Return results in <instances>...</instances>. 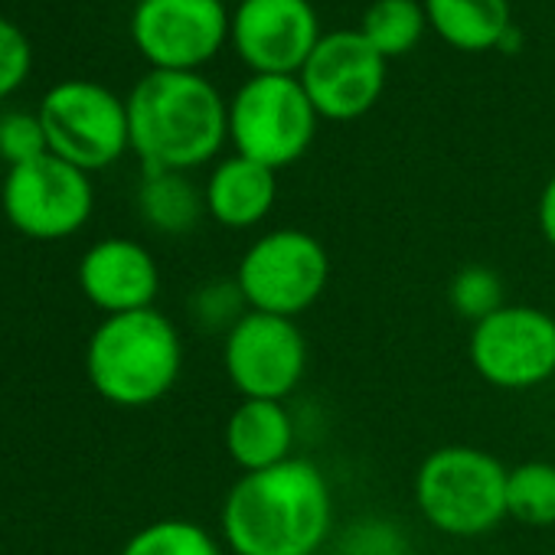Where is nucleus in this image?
<instances>
[{"instance_id":"obj_24","label":"nucleus","mask_w":555,"mask_h":555,"mask_svg":"<svg viewBox=\"0 0 555 555\" xmlns=\"http://www.w3.org/2000/svg\"><path fill=\"white\" fill-rule=\"evenodd\" d=\"M193 321L206 331H232L238 324V318L248 311L235 278H219V282H206L196 288L193 301H190Z\"/></svg>"},{"instance_id":"obj_27","label":"nucleus","mask_w":555,"mask_h":555,"mask_svg":"<svg viewBox=\"0 0 555 555\" xmlns=\"http://www.w3.org/2000/svg\"><path fill=\"white\" fill-rule=\"evenodd\" d=\"M535 219H539V232L542 238L555 248V173L548 177V183L539 193V206H535Z\"/></svg>"},{"instance_id":"obj_15","label":"nucleus","mask_w":555,"mask_h":555,"mask_svg":"<svg viewBox=\"0 0 555 555\" xmlns=\"http://www.w3.org/2000/svg\"><path fill=\"white\" fill-rule=\"evenodd\" d=\"M295 438L298 422L288 405L268 399H242L229 412L222 431L225 454L242 474H255L295 457Z\"/></svg>"},{"instance_id":"obj_12","label":"nucleus","mask_w":555,"mask_h":555,"mask_svg":"<svg viewBox=\"0 0 555 555\" xmlns=\"http://www.w3.org/2000/svg\"><path fill=\"white\" fill-rule=\"evenodd\" d=\"M311 0H238L229 40L255 76H298L321 43Z\"/></svg>"},{"instance_id":"obj_6","label":"nucleus","mask_w":555,"mask_h":555,"mask_svg":"<svg viewBox=\"0 0 555 555\" xmlns=\"http://www.w3.org/2000/svg\"><path fill=\"white\" fill-rule=\"evenodd\" d=\"M318 118L298 76H251L229 102V141L235 154L282 170L308 154Z\"/></svg>"},{"instance_id":"obj_19","label":"nucleus","mask_w":555,"mask_h":555,"mask_svg":"<svg viewBox=\"0 0 555 555\" xmlns=\"http://www.w3.org/2000/svg\"><path fill=\"white\" fill-rule=\"evenodd\" d=\"M425 4L418 0H373L363 14L360 34L383 56H405L418 47L425 34Z\"/></svg>"},{"instance_id":"obj_4","label":"nucleus","mask_w":555,"mask_h":555,"mask_svg":"<svg viewBox=\"0 0 555 555\" xmlns=\"http://www.w3.org/2000/svg\"><path fill=\"white\" fill-rule=\"evenodd\" d=\"M506 470L500 457L474 444L435 448L415 470V506L444 535H487L506 519Z\"/></svg>"},{"instance_id":"obj_18","label":"nucleus","mask_w":555,"mask_h":555,"mask_svg":"<svg viewBox=\"0 0 555 555\" xmlns=\"http://www.w3.org/2000/svg\"><path fill=\"white\" fill-rule=\"evenodd\" d=\"M141 219L160 235H186L206 216L203 190L177 170H144L138 190Z\"/></svg>"},{"instance_id":"obj_10","label":"nucleus","mask_w":555,"mask_h":555,"mask_svg":"<svg viewBox=\"0 0 555 555\" xmlns=\"http://www.w3.org/2000/svg\"><path fill=\"white\" fill-rule=\"evenodd\" d=\"M8 222L40 242H60L76 235L95 206L89 173L66 164L56 154H43L30 164L11 167L0 190Z\"/></svg>"},{"instance_id":"obj_22","label":"nucleus","mask_w":555,"mask_h":555,"mask_svg":"<svg viewBox=\"0 0 555 555\" xmlns=\"http://www.w3.org/2000/svg\"><path fill=\"white\" fill-rule=\"evenodd\" d=\"M448 305L470 327L487 321L490 314H496L506 305L500 274L487 264H464L448 285Z\"/></svg>"},{"instance_id":"obj_2","label":"nucleus","mask_w":555,"mask_h":555,"mask_svg":"<svg viewBox=\"0 0 555 555\" xmlns=\"http://www.w3.org/2000/svg\"><path fill=\"white\" fill-rule=\"evenodd\" d=\"M125 105L131 151L144 170L186 173L212 160L229 138V105L199 73L151 69Z\"/></svg>"},{"instance_id":"obj_26","label":"nucleus","mask_w":555,"mask_h":555,"mask_svg":"<svg viewBox=\"0 0 555 555\" xmlns=\"http://www.w3.org/2000/svg\"><path fill=\"white\" fill-rule=\"evenodd\" d=\"M30 63H34V53H30L24 30H17V24L0 17V99L14 95L27 82Z\"/></svg>"},{"instance_id":"obj_5","label":"nucleus","mask_w":555,"mask_h":555,"mask_svg":"<svg viewBox=\"0 0 555 555\" xmlns=\"http://www.w3.org/2000/svg\"><path fill=\"white\" fill-rule=\"evenodd\" d=\"M331 282V255L324 242L305 229H271L258 235L238 258L235 285L248 311L274 318H301Z\"/></svg>"},{"instance_id":"obj_21","label":"nucleus","mask_w":555,"mask_h":555,"mask_svg":"<svg viewBox=\"0 0 555 555\" xmlns=\"http://www.w3.org/2000/svg\"><path fill=\"white\" fill-rule=\"evenodd\" d=\"M121 555H222V542L193 519H154L141 526Z\"/></svg>"},{"instance_id":"obj_20","label":"nucleus","mask_w":555,"mask_h":555,"mask_svg":"<svg viewBox=\"0 0 555 555\" xmlns=\"http://www.w3.org/2000/svg\"><path fill=\"white\" fill-rule=\"evenodd\" d=\"M506 519L532 529L555 526V464L526 461L506 470Z\"/></svg>"},{"instance_id":"obj_3","label":"nucleus","mask_w":555,"mask_h":555,"mask_svg":"<svg viewBox=\"0 0 555 555\" xmlns=\"http://www.w3.org/2000/svg\"><path fill=\"white\" fill-rule=\"evenodd\" d=\"M183 370V340L157 308L105 318L86 347L92 389L118 409H147L170 396Z\"/></svg>"},{"instance_id":"obj_7","label":"nucleus","mask_w":555,"mask_h":555,"mask_svg":"<svg viewBox=\"0 0 555 555\" xmlns=\"http://www.w3.org/2000/svg\"><path fill=\"white\" fill-rule=\"evenodd\" d=\"M40 121L50 154L92 173L112 167L128 147V105L105 86L69 79L43 95Z\"/></svg>"},{"instance_id":"obj_14","label":"nucleus","mask_w":555,"mask_h":555,"mask_svg":"<svg viewBox=\"0 0 555 555\" xmlns=\"http://www.w3.org/2000/svg\"><path fill=\"white\" fill-rule=\"evenodd\" d=\"M79 288L89 305L112 314L147 311L160 292V268L134 238H102L79 261Z\"/></svg>"},{"instance_id":"obj_11","label":"nucleus","mask_w":555,"mask_h":555,"mask_svg":"<svg viewBox=\"0 0 555 555\" xmlns=\"http://www.w3.org/2000/svg\"><path fill=\"white\" fill-rule=\"evenodd\" d=\"M229 27L222 0H138L131 40L154 69L196 73L222 50Z\"/></svg>"},{"instance_id":"obj_16","label":"nucleus","mask_w":555,"mask_h":555,"mask_svg":"<svg viewBox=\"0 0 555 555\" xmlns=\"http://www.w3.org/2000/svg\"><path fill=\"white\" fill-rule=\"evenodd\" d=\"M206 216L225 229H255L268 219L278 199V170L261 167L242 154L216 164L206 186Z\"/></svg>"},{"instance_id":"obj_17","label":"nucleus","mask_w":555,"mask_h":555,"mask_svg":"<svg viewBox=\"0 0 555 555\" xmlns=\"http://www.w3.org/2000/svg\"><path fill=\"white\" fill-rule=\"evenodd\" d=\"M435 34L464 53H483L503 43L509 27V0H425Z\"/></svg>"},{"instance_id":"obj_23","label":"nucleus","mask_w":555,"mask_h":555,"mask_svg":"<svg viewBox=\"0 0 555 555\" xmlns=\"http://www.w3.org/2000/svg\"><path fill=\"white\" fill-rule=\"evenodd\" d=\"M405 529L389 516H357L334 539V555H409Z\"/></svg>"},{"instance_id":"obj_28","label":"nucleus","mask_w":555,"mask_h":555,"mask_svg":"<svg viewBox=\"0 0 555 555\" xmlns=\"http://www.w3.org/2000/svg\"><path fill=\"white\" fill-rule=\"evenodd\" d=\"M222 4H225V0H222Z\"/></svg>"},{"instance_id":"obj_9","label":"nucleus","mask_w":555,"mask_h":555,"mask_svg":"<svg viewBox=\"0 0 555 555\" xmlns=\"http://www.w3.org/2000/svg\"><path fill=\"white\" fill-rule=\"evenodd\" d=\"M474 373L503 392H526L555 376V318L532 305H503L470 327Z\"/></svg>"},{"instance_id":"obj_13","label":"nucleus","mask_w":555,"mask_h":555,"mask_svg":"<svg viewBox=\"0 0 555 555\" xmlns=\"http://www.w3.org/2000/svg\"><path fill=\"white\" fill-rule=\"evenodd\" d=\"M298 79L321 118L353 121L379 102L386 89V60L360 30H337L321 37Z\"/></svg>"},{"instance_id":"obj_8","label":"nucleus","mask_w":555,"mask_h":555,"mask_svg":"<svg viewBox=\"0 0 555 555\" xmlns=\"http://www.w3.org/2000/svg\"><path fill=\"white\" fill-rule=\"evenodd\" d=\"M308 337L298 321L245 311L222 340V370L242 399L285 402L308 376Z\"/></svg>"},{"instance_id":"obj_25","label":"nucleus","mask_w":555,"mask_h":555,"mask_svg":"<svg viewBox=\"0 0 555 555\" xmlns=\"http://www.w3.org/2000/svg\"><path fill=\"white\" fill-rule=\"evenodd\" d=\"M43 154H50V144L40 115H27V112L0 115V157L11 167L30 164Z\"/></svg>"},{"instance_id":"obj_1","label":"nucleus","mask_w":555,"mask_h":555,"mask_svg":"<svg viewBox=\"0 0 555 555\" xmlns=\"http://www.w3.org/2000/svg\"><path fill=\"white\" fill-rule=\"evenodd\" d=\"M232 555H318L334 539V493L308 457L238 474L219 509Z\"/></svg>"}]
</instances>
